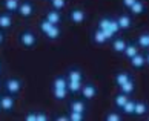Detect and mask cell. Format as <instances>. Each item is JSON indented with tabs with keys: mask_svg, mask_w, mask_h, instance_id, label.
Returning <instances> with one entry per match:
<instances>
[{
	"mask_svg": "<svg viewBox=\"0 0 149 121\" xmlns=\"http://www.w3.org/2000/svg\"><path fill=\"white\" fill-rule=\"evenodd\" d=\"M0 87H2V86H0Z\"/></svg>",
	"mask_w": 149,
	"mask_h": 121,
	"instance_id": "42",
	"label": "cell"
},
{
	"mask_svg": "<svg viewBox=\"0 0 149 121\" xmlns=\"http://www.w3.org/2000/svg\"><path fill=\"white\" fill-rule=\"evenodd\" d=\"M118 87H120V92L126 93V95H132L135 91V83H134V80H129V81H126V83L120 84Z\"/></svg>",
	"mask_w": 149,
	"mask_h": 121,
	"instance_id": "24",
	"label": "cell"
},
{
	"mask_svg": "<svg viewBox=\"0 0 149 121\" xmlns=\"http://www.w3.org/2000/svg\"><path fill=\"white\" fill-rule=\"evenodd\" d=\"M56 120H57V121H69V117H68L66 113H62V115H57Z\"/></svg>",
	"mask_w": 149,
	"mask_h": 121,
	"instance_id": "37",
	"label": "cell"
},
{
	"mask_svg": "<svg viewBox=\"0 0 149 121\" xmlns=\"http://www.w3.org/2000/svg\"><path fill=\"white\" fill-rule=\"evenodd\" d=\"M25 120L26 121H36V111H31L25 115Z\"/></svg>",
	"mask_w": 149,
	"mask_h": 121,
	"instance_id": "35",
	"label": "cell"
},
{
	"mask_svg": "<svg viewBox=\"0 0 149 121\" xmlns=\"http://www.w3.org/2000/svg\"><path fill=\"white\" fill-rule=\"evenodd\" d=\"M0 107H2V112L5 113H11L15 107V97L9 95V93H2L0 95Z\"/></svg>",
	"mask_w": 149,
	"mask_h": 121,
	"instance_id": "4",
	"label": "cell"
},
{
	"mask_svg": "<svg viewBox=\"0 0 149 121\" xmlns=\"http://www.w3.org/2000/svg\"><path fill=\"white\" fill-rule=\"evenodd\" d=\"M66 78H68V81H80V83H83V72L79 69V68H71L68 72L65 74Z\"/></svg>",
	"mask_w": 149,
	"mask_h": 121,
	"instance_id": "10",
	"label": "cell"
},
{
	"mask_svg": "<svg viewBox=\"0 0 149 121\" xmlns=\"http://www.w3.org/2000/svg\"><path fill=\"white\" fill-rule=\"evenodd\" d=\"M22 87H23V83H22V80L17 78V77H11V78H8L6 81L3 83V89L6 93H9V95H14L17 97Z\"/></svg>",
	"mask_w": 149,
	"mask_h": 121,
	"instance_id": "1",
	"label": "cell"
},
{
	"mask_svg": "<svg viewBox=\"0 0 149 121\" xmlns=\"http://www.w3.org/2000/svg\"><path fill=\"white\" fill-rule=\"evenodd\" d=\"M49 3H51V8H52V9L62 11V9L66 8V3H68V0H49Z\"/></svg>",
	"mask_w": 149,
	"mask_h": 121,
	"instance_id": "28",
	"label": "cell"
},
{
	"mask_svg": "<svg viewBox=\"0 0 149 121\" xmlns=\"http://www.w3.org/2000/svg\"><path fill=\"white\" fill-rule=\"evenodd\" d=\"M48 120V115L42 111H36V121H46Z\"/></svg>",
	"mask_w": 149,
	"mask_h": 121,
	"instance_id": "34",
	"label": "cell"
},
{
	"mask_svg": "<svg viewBox=\"0 0 149 121\" xmlns=\"http://www.w3.org/2000/svg\"><path fill=\"white\" fill-rule=\"evenodd\" d=\"M148 113V106L145 101H137L134 103V117H143Z\"/></svg>",
	"mask_w": 149,
	"mask_h": 121,
	"instance_id": "16",
	"label": "cell"
},
{
	"mask_svg": "<svg viewBox=\"0 0 149 121\" xmlns=\"http://www.w3.org/2000/svg\"><path fill=\"white\" fill-rule=\"evenodd\" d=\"M139 52H140L139 46H137L134 41H131V43H126V46H125V49H123V52H121V54L129 60V58H132L135 54H139Z\"/></svg>",
	"mask_w": 149,
	"mask_h": 121,
	"instance_id": "13",
	"label": "cell"
},
{
	"mask_svg": "<svg viewBox=\"0 0 149 121\" xmlns=\"http://www.w3.org/2000/svg\"><path fill=\"white\" fill-rule=\"evenodd\" d=\"M135 2H137V0H121V5H123L125 8H128V9H129V8L132 6V5H134Z\"/></svg>",
	"mask_w": 149,
	"mask_h": 121,
	"instance_id": "36",
	"label": "cell"
},
{
	"mask_svg": "<svg viewBox=\"0 0 149 121\" xmlns=\"http://www.w3.org/2000/svg\"><path fill=\"white\" fill-rule=\"evenodd\" d=\"M121 118H123V117H121L117 111H111V112L106 115V120H108V121H120Z\"/></svg>",
	"mask_w": 149,
	"mask_h": 121,
	"instance_id": "32",
	"label": "cell"
},
{
	"mask_svg": "<svg viewBox=\"0 0 149 121\" xmlns=\"http://www.w3.org/2000/svg\"><path fill=\"white\" fill-rule=\"evenodd\" d=\"M135 45L139 46V49L146 51V49L149 48V34H148V32H143V34H140L139 37H137Z\"/></svg>",
	"mask_w": 149,
	"mask_h": 121,
	"instance_id": "18",
	"label": "cell"
},
{
	"mask_svg": "<svg viewBox=\"0 0 149 121\" xmlns=\"http://www.w3.org/2000/svg\"><path fill=\"white\" fill-rule=\"evenodd\" d=\"M128 100H129V95H126V93H123V92H118L117 95L114 97V104H115V107L120 111V109L123 107V104Z\"/></svg>",
	"mask_w": 149,
	"mask_h": 121,
	"instance_id": "25",
	"label": "cell"
},
{
	"mask_svg": "<svg viewBox=\"0 0 149 121\" xmlns=\"http://www.w3.org/2000/svg\"><path fill=\"white\" fill-rule=\"evenodd\" d=\"M0 112H2V107H0Z\"/></svg>",
	"mask_w": 149,
	"mask_h": 121,
	"instance_id": "40",
	"label": "cell"
},
{
	"mask_svg": "<svg viewBox=\"0 0 149 121\" xmlns=\"http://www.w3.org/2000/svg\"><path fill=\"white\" fill-rule=\"evenodd\" d=\"M80 95L85 98L86 101L92 100V98L97 97V86L94 83H85L81 84V91H80Z\"/></svg>",
	"mask_w": 149,
	"mask_h": 121,
	"instance_id": "5",
	"label": "cell"
},
{
	"mask_svg": "<svg viewBox=\"0 0 149 121\" xmlns=\"http://www.w3.org/2000/svg\"><path fill=\"white\" fill-rule=\"evenodd\" d=\"M129 80H132V75L128 72V71H118V72L115 74V83H117V86L123 84Z\"/></svg>",
	"mask_w": 149,
	"mask_h": 121,
	"instance_id": "19",
	"label": "cell"
},
{
	"mask_svg": "<svg viewBox=\"0 0 149 121\" xmlns=\"http://www.w3.org/2000/svg\"><path fill=\"white\" fill-rule=\"evenodd\" d=\"M68 117H69V121H85V120H86V113H80V112L69 111Z\"/></svg>",
	"mask_w": 149,
	"mask_h": 121,
	"instance_id": "29",
	"label": "cell"
},
{
	"mask_svg": "<svg viewBox=\"0 0 149 121\" xmlns=\"http://www.w3.org/2000/svg\"><path fill=\"white\" fill-rule=\"evenodd\" d=\"M19 43L26 49H32L37 45V35L29 29H25L19 34Z\"/></svg>",
	"mask_w": 149,
	"mask_h": 121,
	"instance_id": "2",
	"label": "cell"
},
{
	"mask_svg": "<svg viewBox=\"0 0 149 121\" xmlns=\"http://www.w3.org/2000/svg\"><path fill=\"white\" fill-rule=\"evenodd\" d=\"M68 17H69V20L72 21V23L80 25V23H83V21L86 20V12H85V9H81V8H72L68 12Z\"/></svg>",
	"mask_w": 149,
	"mask_h": 121,
	"instance_id": "6",
	"label": "cell"
},
{
	"mask_svg": "<svg viewBox=\"0 0 149 121\" xmlns=\"http://www.w3.org/2000/svg\"><path fill=\"white\" fill-rule=\"evenodd\" d=\"M2 71H3V68H2V63H0V75H2Z\"/></svg>",
	"mask_w": 149,
	"mask_h": 121,
	"instance_id": "39",
	"label": "cell"
},
{
	"mask_svg": "<svg viewBox=\"0 0 149 121\" xmlns=\"http://www.w3.org/2000/svg\"><path fill=\"white\" fill-rule=\"evenodd\" d=\"M52 95L56 100L62 101V100H66V97H68V91L66 89H54L52 87Z\"/></svg>",
	"mask_w": 149,
	"mask_h": 121,
	"instance_id": "27",
	"label": "cell"
},
{
	"mask_svg": "<svg viewBox=\"0 0 149 121\" xmlns=\"http://www.w3.org/2000/svg\"><path fill=\"white\" fill-rule=\"evenodd\" d=\"M45 2H49V0H45Z\"/></svg>",
	"mask_w": 149,
	"mask_h": 121,
	"instance_id": "41",
	"label": "cell"
},
{
	"mask_svg": "<svg viewBox=\"0 0 149 121\" xmlns=\"http://www.w3.org/2000/svg\"><path fill=\"white\" fill-rule=\"evenodd\" d=\"M134 103H135V100L129 98V100L123 104V107L120 109V112L123 115H128V117H134Z\"/></svg>",
	"mask_w": 149,
	"mask_h": 121,
	"instance_id": "20",
	"label": "cell"
},
{
	"mask_svg": "<svg viewBox=\"0 0 149 121\" xmlns=\"http://www.w3.org/2000/svg\"><path fill=\"white\" fill-rule=\"evenodd\" d=\"M69 111H74V112H80V113H88V103L86 100H79L75 98L69 103Z\"/></svg>",
	"mask_w": 149,
	"mask_h": 121,
	"instance_id": "8",
	"label": "cell"
},
{
	"mask_svg": "<svg viewBox=\"0 0 149 121\" xmlns=\"http://www.w3.org/2000/svg\"><path fill=\"white\" fill-rule=\"evenodd\" d=\"M34 12H36L34 3H32L31 0H23V2H20L19 9H17V12H15V14H19L22 19H29V17L34 15Z\"/></svg>",
	"mask_w": 149,
	"mask_h": 121,
	"instance_id": "3",
	"label": "cell"
},
{
	"mask_svg": "<svg viewBox=\"0 0 149 121\" xmlns=\"http://www.w3.org/2000/svg\"><path fill=\"white\" fill-rule=\"evenodd\" d=\"M115 20H117V23L120 26V29H123V31H128L131 29V26H132V20L128 14H120L118 17H115Z\"/></svg>",
	"mask_w": 149,
	"mask_h": 121,
	"instance_id": "12",
	"label": "cell"
},
{
	"mask_svg": "<svg viewBox=\"0 0 149 121\" xmlns=\"http://www.w3.org/2000/svg\"><path fill=\"white\" fill-rule=\"evenodd\" d=\"M108 29L111 31L114 35H117V34H118L120 26H118V23H117V20H115V17H111V20H109V28H108Z\"/></svg>",
	"mask_w": 149,
	"mask_h": 121,
	"instance_id": "30",
	"label": "cell"
},
{
	"mask_svg": "<svg viewBox=\"0 0 149 121\" xmlns=\"http://www.w3.org/2000/svg\"><path fill=\"white\" fill-rule=\"evenodd\" d=\"M13 26V15L9 12H0V29H9Z\"/></svg>",
	"mask_w": 149,
	"mask_h": 121,
	"instance_id": "14",
	"label": "cell"
},
{
	"mask_svg": "<svg viewBox=\"0 0 149 121\" xmlns=\"http://www.w3.org/2000/svg\"><path fill=\"white\" fill-rule=\"evenodd\" d=\"M109 20H111V17H102L97 23V29H100V31L108 29L109 28Z\"/></svg>",
	"mask_w": 149,
	"mask_h": 121,
	"instance_id": "31",
	"label": "cell"
},
{
	"mask_svg": "<svg viewBox=\"0 0 149 121\" xmlns=\"http://www.w3.org/2000/svg\"><path fill=\"white\" fill-rule=\"evenodd\" d=\"M45 19L49 21L51 25H60L62 23V14H60V11L57 9H48L45 12Z\"/></svg>",
	"mask_w": 149,
	"mask_h": 121,
	"instance_id": "9",
	"label": "cell"
},
{
	"mask_svg": "<svg viewBox=\"0 0 149 121\" xmlns=\"http://www.w3.org/2000/svg\"><path fill=\"white\" fill-rule=\"evenodd\" d=\"M3 43H5V32L0 31V46H2Z\"/></svg>",
	"mask_w": 149,
	"mask_h": 121,
	"instance_id": "38",
	"label": "cell"
},
{
	"mask_svg": "<svg viewBox=\"0 0 149 121\" xmlns=\"http://www.w3.org/2000/svg\"><path fill=\"white\" fill-rule=\"evenodd\" d=\"M81 84L80 81H68V86H66V91H68V93H71V95H79L80 91H81Z\"/></svg>",
	"mask_w": 149,
	"mask_h": 121,
	"instance_id": "21",
	"label": "cell"
},
{
	"mask_svg": "<svg viewBox=\"0 0 149 121\" xmlns=\"http://www.w3.org/2000/svg\"><path fill=\"white\" fill-rule=\"evenodd\" d=\"M129 62H131V66L134 69H137V71H140V69H143L146 66V63H148V55H146V52H139V54H135L132 58H129Z\"/></svg>",
	"mask_w": 149,
	"mask_h": 121,
	"instance_id": "7",
	"label": "cell"
},
{
	"mask_svg": "<svg viewBox=\"0 0 149 121\" xmlns=\"http://www.w3.org/2000/svg\"><path fill=\"white\" fill-rule=\"evenodd\" d=\"M66 86H68V78H66V75H58L54 78L52 84H51V89H66Z\"/></svg>",
	"mask_w": 149,
	"mask_h": 121,
	"instance_id": "17",
	"label": "cell"
},
{
	"mask_svg": "<svg viewBox=\"0 0 149 121\" xmlns=\"http://www.w3.org/2000/svg\"><path fill=\"white\" fill-rule=\"evenodd\" d=\"M92 41L95 43V45H104V43H108L109 40L106 37H104V34H103V31H100V29H95L92 32Z\"/></svg>",
	"mask_w": 149,
	"mask_h": 121,
	"instance_id": "22",
	"label": "cell"
},
{
	"mask_svg": "<svg viewBox=\"0 0 149 121\" xmlns=\"http://www.w3.org/2000/svg\"><path fill=\"white\" fill-rule=\"evenodd\" d=\"M38 26H40V31L43 32V34H46V32L49 31V29H51V23H49V21L46 20V19H43L42 21H40V25H38Z\"/></svg>",
	"mask_w": 149,
	"mask_h": 121,
	"instance_id": "33",
	"label": "cell"
},
{
	"mask_svg": "<svg viewBox=\"0 0 149 121\" xmlns=\"http://www.w3.org/2000/svg\"><path fill=\"white\" fill-rule=\"evenodd\" d=\"M129 11H131V14H134V15H141V14H145V11H146L145 3H143L141 0H137V2L129 8Z\"/></svg>",
	"mask_w": 149,
	"mask_h": 121,
	"instance_id": "23",
	"label": "cell"
},
{
	"mask_svg": "<svg viewBox=\"0 0 149 121\" xmlns=\"http://www.w3.org/2000/svg\"><path fill=\"white\" fill-rule=\"evenodd\" d=\"M45 35L49 38V40H57V38H60V35H62V29H60L58 25H52L51 29H49Z\"/></svg>",
	"mask_w": 149,
	"mask_h": 121,
	"instance_id": "26",
	"label": "cell"
},
{
	"mask_svg": "<svg viewBox=\"0 0 149 121\" xmlns=\"http://www.w3.org/2000/svg\"><path fill=\"white\" fill-rule=\"evenodd\" d=\"M2 5H3V8L6 9V12L14 14V12H17V9H19L20 0H2Z\"/></svg>",
	"mask_w": 149,
	"mask_h": 121,
	"instance_id": "15",
	"label": "cell"
},
{
	"mask_svg": "<svg viewBox=\"0 0 149 121\" xmlns=\"http://www.w3.org/2000/svg\"><path fill=\"white\" fill-rule=\"evenodd\" d=\"M126 43H128V41H125V38H123V37L115 35L112 40H111L112 51H114L115 54H121V52H123V49H125V46H126Z\"/></svg>",
	"mask_w": 149,
	"mask_h": 121,
	"instance_id": "11",
	"label": "cell"
}]
</instances>
